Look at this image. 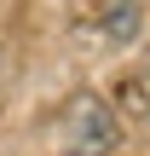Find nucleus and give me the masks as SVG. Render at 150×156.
I'll return each mask as SVG.
<instances>
[{
    "mask_svg": "<svg viewBox=\"0 0 150 156\" xmlns=\"http://www.w3.org/2000/svg\"><path fill=\"white\" fill-rule=\"evenodd\" d=\"M121 145V116L98 93H75L64 110V156H116Z\"/></svg>",
    "mask_w": 150,
    "mask_h": 156,
    "instance_id": "nucleus-1",
    "label": "nucleus"
},
{
    "mask_svg": "<svg viewBox=\"0 0 150 156\" xmlns=\"http://www.w3.org/2000/svg\"><path fill=\"white\" fill-rule=\"evenodd\" d=\"M133 81H145V87H150V69H145V75H133Z\"/></svg>",
    "mask_w": 150,
    "mask_h": 156,
    "instance_id": "nucleus-2",
    "label": "nucleus"
}]
</instances>
